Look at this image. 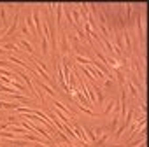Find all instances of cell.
Returning a JSON list of instances; mask_svg holds the SVG:
<instances>
[{"instance_id":"12","label":"cell","mask_w":149,"mask_h":147,"mask_svg":"<svg viewBox=\"0 0 149 147\" xmlns=\"http://www.w3.org/2000/svg\"><path fill=\"white\" fill-rule=\"evenodd\" d=\"M9 144H11V145H14V147H16V145H18V147H25V145H30L28 142H25V140H18V138H16V140H11Z\"/></svg>"},{"instance_id":"3","label":"cell","mask_w":149,"mask_h":147,"mask_svg":"<svg viewBox=\"0 0 149 147\" xmlns=\"http://www.w3.org/2000/svg\"><path fill=\"white\" fill-rule=\"evenodd\" d=\"M114 109H116V110H119V107H118V103H116L114 100H111V102H109V103L105 105V109H104V112H102V114H104V116H109V114H111V112H112Z\"/></svg>"},{"instance_id":"5","label":"cell","mask_w":149,"mask_h":147,"mask_svg":"<svg viewBox=\"0 0 149 147\" xmlns=\"http://www.w3.org/2000/svg\"><path fill=\"white\" fill-rule=\"evenodd\" d=\"M74 61H76L77 65H83V67H84V65H91V60H90V58H84V56H77V54L74 56Z\"/></svg>"},{"instance_id":"9","label":"cell","mask_w":149,"mask_h":147,"mask_svg":"<svg viewBox=\"0 0 149 147\" xmlns=\"http://www.w3.org/2000/svg\"><path fill=\"white\" fill-rule=\"evenodd\" d=\"M40 47H42V56H47V51H49V47H47V39L42 35V39H40Z\"/></svg>"},{"instance_id":"15","label":"cell","mask_w":149,"mask_h":147,"mask_svg":"<svg viewBox=\"0 0 149 147\" xmlns=\"http://www.w3.org/2000/svg\"><path fill=\"white\" fill-rule=\"evenodd\" d=\"M19 26H21V32L25 33V37L28 39V37H30V32H28V28H26V25H19Z\"/></svg>"},{"instance_id":"14","label":"cell","mask_w":149,"mask_h":147,"mask_svg":"<svg viewBox=\"0 0 149 147\" xmlns=\"http://www.w3.org/2000/svg\"><path fill=\"white\" fill-rule=\"evenodd\" d=\"M84 133L90 137V140H91V142H97V137H95V133H93L91 130H84Z\"/></svg>"},{"instance_id":"4","label":"cell","mask_w":149,"mask_h":147,"mask_svg":"<svg viewBox=\"0 0 149 147\" xmlns=\"http://www.w3.org/2000/svg\"><path fill=\"white\" fill-rule=\"evenodd\" d=\"M93 89H95V93H97V100H98V103H100V107L104 105V89L100 88V86H97L95 83H93Z\"/></svg>"},{"instance_id":"1","label":"cell","mask_w":149,"mask_h":147,"mask_svg":"<svg viewBox=\"0 0 149 147\" xmlns=\"http://www.w3.org/2000/svg\"><path fill=\"white\" fill-rule=\"evenodd\" d=\"M60 46H61V53H63V56H67V54L72 51V47H70V42H68V39H67V33H65V32H61V42H60Z\"/></svg>"},{"instance_id":"11","label":"cell","mask_w":149,"mask_h":147,"mask_svg":"<svg viewBox=\"0 0 149 147\" xmlns=\"http://www.w3.org/2000/svg\"><path fill=\"white\" fill-rule=\"evenodd\" d=\"M14 70H7V68H2V67H0V76H4V77H13L14 76Z\"/></svg>"},{"instance_id":"8","label":"cell","mask_w":149,"mask_h":147,"mask_svg":"<svg viewBox=\"0 0 149 147\" xmlns=\"http://www.w3.org/2000/svg\"><path fill=\"white\" fill-rule=\"evenodd\" d=\"M74 93H76V96L79 98V102H81L83 105H88V107H91V103H90V100H88V98H86V96H84V95H83V93L79 91V89H76V91H74Z\"/></svg>"},{"instance_id":"6","label":"cell","mask_w":149,"mask_h":147,"mask_svg":"<svg viewBox=\"0 0 149 147\" xmlns=\"http://www.w3.org/2000/svg\"><path fill=\"white\" fill-rule=\"evenodd\" d=\"M19 46H21L25 51H28L30 56H33V46H30V44L26 42V39H19Z\"/></svg>"},{"instance_id":"7","label":"cell","mask_w":149,"mask_h":147,"mask_svg":"<svg viewBox=\"0 0 149 147\" xmlns=\"http://www.w3.org/2000/svg\"><path fill=\"white\" fill-rule=\"evenodd\" d=\"M125 86H126V88L130 89V93H132V95H133L135 98H139V93H137V88L133 86V83H132V79H126V81H125Z\"/></svg>"},{"instance_id":"2","label":"cell","mask_w":149,"mask_h":147,"mask_svg":"<svg viewBox=\"0 0 149 147\" xmlns=\"http://www.w3.org/2000/svg\"><path fill=\"white\" fill-rule=\"evenodd\" d=\"M25 25H26V28L30 30V33H32V35H35V33H37V30H35V25H33V18H32V12H30V14L25 18Z\"/></svg>"},{"instance_id":"16","label":"cell","mask_w":149,"mask_h":147,"mask_svg":"<svg viewBox=\"0 0 149 147\" xmlns=\"http://www.w3.org/2000/svg\"><path fill=\"white\" fill-rule=\"evenodd\" d=\"M93 133H95V137H97V140H98V135H104V130H102V128H95Z\"/></svg>"},{"instance_id":"10","label":"cell","mask_w":149,"mask_h":147,"mask_svg":"<svg viewBox=\"0 0 149 147\" xmlns=\"http://www.w3.org/2000/svg\"><path fill=\"white\" fill-rule=\"evenodd\" d=\"M37 83L40 84V88H42V89H46V93H47V95H51V96H54V95H56V93L53 91V88H51V86H47V84H44L40 79H37Z\"/></svg>"},{"instance_id":"13","label":"cell","mask_w":149,"mask_h":147,"mask_svg":"<svg viewBox=\"0 0 149 147\" xmlns=\"http://www.w3.org/2000/svg\"><path fill=\"white\" fill-rule=\"evenodd\" d=\"M118 123H119V119H118V117H112V119H111V123H109V130H111V131H116Z\"/></svg>"}]
</instances>
